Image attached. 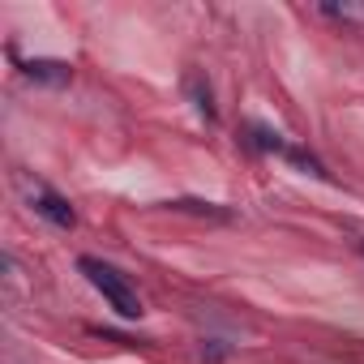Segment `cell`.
<instances>
[{"label":"cell","mask_w":364,"mask_h":364,"mask_svg":"<svg viewBox=\"0 0 364 364\" xmlns=\"http://www.w3.org/2000/svg\"><path fill=\"white\" fill-rule=\"evenodd\" d=\"M287 159H291L296 167H304L309 176H321V180H326V167H321V163H317L313 154H304V150H296V146H287Z\"/></svg>","instance_id":"cell-5"},{"label":"cell","mask_w":364,"mask_h":364,"mask_svg":"<svg viewBox=\"0 0 364 364\" xmlns=\"http://www.w3.org/2000/svg\"><path fill=\"white\" fill-rule=\"evenodd\" d=\"M22 69L31 82H43V86H69V77H73V69L65 60H26Z\"/></svg>","instance_id":"cell-3"},{"label":"cell","mask_w":364,"mask_h":364,"mask_svg":"<svg viewBox=\"0 0 364 364\" xmlns=\"http://www.w3.org/2000/svg\"><path fill=\"white\" fill-rule=\"evenodd\" d=\"M31 206H35V215H43V219L52 223V228H65V232H69V228L77 223L73 206H69V202H65L60 193H52V189H39V193L31 198Z\"/></svg>","instance_id":"cell-2"},{"label":"cell","mask_w":364,"mask_h":364,"mask_svg":"<svg viewBox=\"0 0 364 364\" xmlns=\"http://www.w3.org/2000/svg\"><path fill=\"white\" fill-rule=\"evenodd\" d=\"M77 270L90 279V287H95V291H99V296H103V300L124 317V321H137V317L146 313V309H141V300H137V291L124 283V274H116V270H112V266H103L99 257H82V262H77Z\"/></svg>","instance_id":"cell-1"},{"label":"cell","mask_w":364,"mask_h":364,"mask_svg":"<svg viewBox=\"0 0 364 364\" xmlns=\"http://www.w3.org/2000/svg\"><path fill=\"white\" fill-rule=\"evenodd\" d=\"M171 210H189V215H210V219H228V210H219L215 202H189V198L171 202Z\"/></svg>","instance_id":"cell-4"}]
</instances>
